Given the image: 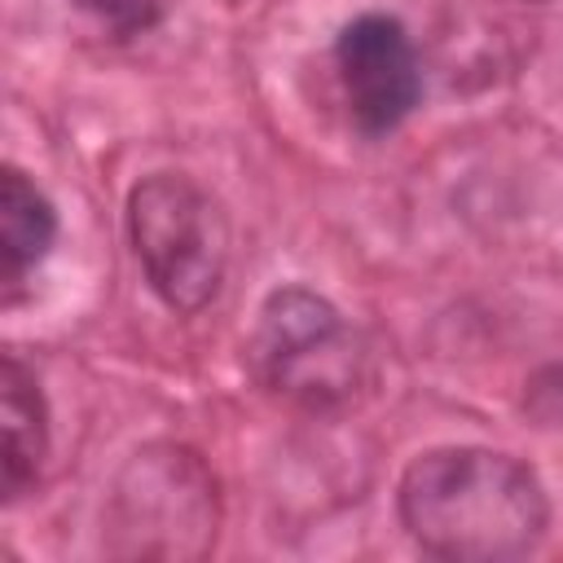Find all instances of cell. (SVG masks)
Here are the masks:
<instances>
[{"label": "cell", "mask_w": 563, "mask_h": 563, "mask_svg": "<svg viewBox=\"0 0 563 563\" xmlns=\"http://www.w3.org/2000/svg\"><path fill=\"white\" fill-rule=\"evenodd\" d=\"M220 537V484L207 457L176 440L141 444L110 479L101 550L110 559L189 563Z\"/></svg>", "instance_id": "cell-2"}, {"label": "cell", "mask_w": 563, "mask_h": 563, "mask_svg": "<svg viewBox=\"0 0 563 563\" xmlns=\"http://www.w3.org/2000/svg\"><path fill=\"white\" fill-rule=\"evenodd\" d=\"M128 238L150 290L172 312H202L229 268V220L185 172H150L128 194Z\"/></svg>", "instance_id": "cell-4"}, {"label": "cell", "mask_w": 563, "mask_h": 563, "mask_svg": "<svg viewBox=\"0 0 563 563\" xmlns=\"http://www.w3.org/2000/svg\"><path fill=\"white\" fill-rule=\"evenodd\" d=\"M57 238V211L53 202L35 189V180L4 163L0 172V282H4V303L18 299L22 282L44 264Z\"/></svg>", "instance_id": "cell-6"}, {"label": "cell", "mask_w": 563, "mask_h": 563, "mask_svg": "<svg viewBox=\"0 0 563 563\" xmlns=\"http://www.w3.org/2000/svg\"><path fill=\"white\" fill-rule=\"evenodd\" d=\"M396 510L427 554L453 563L523 559L550 528V501L537 471L479 444L418 453L400 475Z\"/></svg>", "instance_id": "cell-1"}, {"label": "cell", "mask_w": 563, "mask_h": 563, "mask_svg": "<svg viewBox=\"0 0 563 563\" xmlns=\"http://www.w3.org/2000/svg\"><path fill=\"white\" fill-rule=\"evenodd\" d=\"M110 40H132V35H145L158 18H163V9H158V0H75Z\"/></svg>", "instance_id": "cell-8"}, {"label": "cell", "mask_w": 563, "mask_h": 563, "mask_svg": "<svg viewBox=\"0 0 563 563\" xmlns=\"http://www.w3.org/2000/svg\"><path fill=\"white\" fill-rule=\"evenodd\" d=\"M334 66L347 114L365 136H383L400 128L422 97L413 40L405 22L391 13L352 18L334 40Z\"/></svg>", "instance_id": "cell-5"}, {"label": "cell", "mask_w": 563, "mask_h": 563, "mask_svg": "<svg viewBox=\"0 0 563 563\" xmlns=\"http://www.w3.org/2000/svg\"><path fill=\"white\" fill-rule=\"evenodd\" d=\"M0 418H4V449H0L4 497L18 501L40 479L48 457V405L35 374L18 356H4L0 365Z\"/></svg>", "instance_id": "cell-7"}, {"label": "cell", "mask_w": 563, "mask_h": 563, "mask_svg": "<svg viewBox=\"0 0 563 563\" xmlns=\"http://www.w3.org/2000/svg\"><path fill=\"white\" fill-rule=\"evenodd\" d=\"M246 365L264 391L308 413L347 409L374 383L365 334L308 286H277L260 303Z\"/></svg>", "instance_id": "cell-3"}]
</instances>
